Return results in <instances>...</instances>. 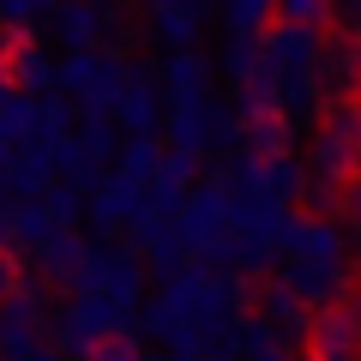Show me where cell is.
Here are the masks:
<instances>
[{
    "instance_id": "6da1fadb",
    "label": "cell",
    "mask_w": 361,
    "mask_h": 361,
    "mask_svg": "<svg viewBox=\"0 0 361 361\" xmlns=\"http://www.w3.org/2000/svg\"><path fill=\"white\" fill-rule=\"evenodd\" d=\"M133 54H103V49H73L66 61H54V90L66 103H78V115H115V97L127 85Z\"/></svg>"
},
{
    "instance_id": "7a4b0ae2",
    "label": "cell",
    "mask_w": 361,
    "mask_h": 361,
    "mask_svg": "<svg viewBox=\"0 0 361 361\" xmlns=\"http://www.w3.org/2000/svg\"><path fill=\"white\" fill-rule=\"evenodd\" d=\"M66 295H103V301H115V307H139V301H145V265H139V253L109 247V241H85V259H78Z\"/></svg>"
},
{
    "instance_id": "3957f363",
    "label": "cell",
    "mask_w": 361,
    "mask_h": 361,
    "mask_svg": "<svg viewBox=\"0 0 361 361\" xmlns=\"http://www.w3.org/2000/svg\"><path fill=\"white\" fill-rule=\"evenodd\" d=\"M37 349H49V283L18 277L0 307V361H30Z\"/></svg>"
},
{
    "instance_id": "277c9868",
    "label": "cell",
    "mask_w": 361,
    "mask_h": 361,
    "mask_svg": "<svg viewBox=\"0 0 361 361\" xmlns=\"http://www.w3.org/2000/svg\"><path fill=\"white\" fill-rule=\"evenodd\" d=\"M169 229H175V241L187 247V259H199L223 229H229V187H223L217 175L193 180V187L180 193V205H175V217H169Z\"/></svg>"
},
{
    "instance_id": "5b68a950",
    "label": "cell",
    "mask_w": 361,
    "mask_h": 361,
    "mask_svg": "<svg viewBox=\"0 0 361 361\" xmlns=\"http://www.w3.org/2000/svg\"><path fill=\"white\" fill-rule=\"evenodd\" d=\"M319 37H325V30L265 25V30H259V73H265L271 85H289V78H313V61H319Z\"/></svg>"
},
{
    "instance_id": "8992f818",
    "label": "cell",
    "mask_w": 361,
    "mask_h": 361,
    "mask_svg": "<svg viewBox=\"0 0 361 361\" xmlns=\"http://www.w3.org/2000/svg\"><path fill=\"white\" fill-rule=\"evenodd\" d=\"M151 78H157L163 109H193V103H211V97H217V66L199 49H175L169 61L151 66Z\"/></svg>"
},
{
    "instance_id": "52a82bcc",
    "label": "cell",
    "mask_w": 361,
    "mask_h": 361,
    "mask_svg": "<svg viewBox=\"0 0 361 361\" xmlns=\"http://www.w3.org/2000/svg\"><path fill=\"white\" fill-rule=\"evenodd\" d=\"M301 343H313V349H307L313 361H355V349H361L355 301L337 295V301H325V307H313V313H307V337H301Z\"/></svg>"
},
{
    "instance_id": "ba28073f",
    "label": "cell",
    "mask_w": 361,
    "mask_h": 361,
    "mask_svg": "<svg viewBox=\"0 0 361 361\" xmlns=\"http://www.w3.org/2000/svg\"><path fill=\"white\" fill-rule=\"evenodd\" d=\"M277 283L301 301V307H325V301L349 295V259H277Z\"/></svg>"
},
{
    "instance_id": "9c48e42d",
    "label": "cell",
    "mask_w": 361,
    "mask_h": 361,
    "mask_svg": "<svg viewBox=\"0 0 361 361\" xmlns=\"http://www.w3.org/2000/svg\"><path fill=\"white\" fill-rule=\"evenodd\" d=\"M109 121H115V133H127V139H157V133H163V97H157L151 66H127V85H121Z\"/></svg>"
},
{
    "instance_id": "30bf717a",
    "label": "cell",
    "mask_w": 361,
    "mask_h": 361,
    "mask_svg": "<svg viewBox=\"0 0 361 361\" xmlns=\"http://www.w3.org/2000/svg\"><path fill=\"white\" fill-rule=\"evenodd\" d=\"M139 205H145V187H139V180H127L121 169H109V175L85 193V211H78V217H85L90 229H97V235L109 241V235H121V229H127V217H133Z\"/></svg>"
},
{
    "instance_id": "8fae6325",
    "label": "cell",
    "mask_w": 361,
    "mask_h": 361,
    "mask_svg": "<svg viewBox=\"0 0 361 361\" xmlns=\"http://www.w3.org/2000/svg\"><path fill=\"white\" fill-rule=\"evenodd\" d=\"M205 25H211V0H145V30H151L169 54L199 49Z\"/></svg>"
},
{
    "instance_id": "7c38bea8",
    "label": "cell",
    "mask_w": 361,
    "mask_h": 361,
    "mask_svg": "<svg viewBox=\"0 0 361 361\" xmlns=\"http://www.w3.org/2000/svg\"><path fill=\"white\" fill-rule=\"evenodd\" d=\"M49 151H6L0 157V205H37L49 193Z\"/></svg>"
},
{
    "instance_id": "4fadbf2b",
    "label": "cell",
    "mask_w": 361,
    "mask_h": 361,
    "mask_svg": "<svg viewBox=\"0 0 361 361\" xmlns=\"http://www.w3.org/2000/svg\"><path fill=\"white\" fill-rule=\"evenodd\" d=\"M355 145L361 139H343V133H313V157L301 163L307 180H319L331 193H349V180H355Z\"/></svg>"
},
{
    "instance_id": "5bb4252c",
    "label": "cell",
    "mask_w": 361,
    "mask_h": 361,
    "mask_svg": "<svg viewBox=\"0 0 361 361\" xmlns=\"http://www.w3.org/2000/svg\"><path fill=\"white\" fill-rule=\"evenodd\" d=\"M49 25H54V42H61L66 54L97 49V42H103V0H61L49 13Z\"/></svg>"
},
{
    "instance_id": "9a60e30c",
    "label": "cell",
    "mask_w": 361,
    "mask_h": 361,
    "mask_svg": "<svg viewBox=\"0 0 361 361\" xmlns=\"http://www.w3.org/2000/svg\"><path fill=\"white\" fill-rule=\"evenodd\" d=\"M313 85H319V97H349V85H355V37H349V30H337V37H319Z\"/></svg>"
},
{
    "instance_id": "2e32d148",
    "label": "cell",
    "mask_w": 361,
    "mask_h": 361,
    "mask_svg": "<svg viewBox=\"0 0 361 361\" xmlns=\"http://www.w3.org/2000/svg\"><path fill=\"white\" fill-rule=\"evenodd\" d=\"M283 259H349V241H343V229L337 223H325V217H295V229H289V241H283Z\"/></svg>"
},
{
    "instance_id": "e0dca14e",
    "label": "cell",
    "mask_w": 361,
    "mask_h": 361,
    "mask_svg": "<svg viewBox=\"0 0 361 361\" xmlns=\"http://www.w3.org/2000/svg\"><path fill=\"white\" fill-rule=\"evenodd\" d=\"M157 139H169V151H180V157H205L211 151V103L163 109V133Z\"/></svg>"
},
{
    "instance_id": "ac0fdd59",
    "label": "cell",
    "mask_w": 361,
    "mask_h": 361,
    "mask_svg": "<svg viewBox=\"0 0 361 361\" xmlns=\"http://www.w3.org/2000/svg\"><path fill=\"white\" fill-rule=\"evenodd\" d=\"M30 259H37L42 283H61L66 289V283H73V271H78V259H85V235H78V229H54Z\"/></svg>"
},
{
    "instance_id": "d6986e66",
    "label": "cell",
    "mask_w": 361,
    "mask_h": 361,
    "mask_svg": "<svg viewBox=\"0 0 361 361\" xmlns=\"http://www.w3.org/2000/svg\"><path fill=\"white\" fill-rule=\"evenodd\" d=\"M6 66V78H13V90H25V97H49L54 90V54L42 49V42H30V49H18Z\"/></svg>"
},
{
    "instance_id": "ffe728a7",
    "label": "cell",
    "mask_w": 361,
    "mask_h": 361,
    "mask_svg": "<svg viewBox=\"0 0 361 361\" xmlns=\"http://www.w3.org/2000/svg\"><path fill=\"white\" fill-rule=\"evenodd\" d=\"M73 127H78V109L66 103L61 90H49V97H37V151H49V145L73 139Z\"/></svg>"
},
{
    "instance_id": "44dd1931",
    "label": "cell",
    "mask_w": 361,
    "mask_h": 361,
    "mask_svg": "<svg viewBox=\"0 0 361 361\" xmlns=\"http://www.w3.org/2000/svg\"><path fill=\"white\" fill-rule=\"evenodd\" d=\"M49 235H54V217H49L42 205H6V247H25V253H37Z\"/></svg>"
},
{
    "instance_id": "7402d4cb",
    "label": "cell",
    "mask_w": 361,
    "mask_h": 361,
    "mask_svg": "<svg viewBox=\"0 0 361 361\" xmlns=\"http://www.w3.org/2000/svg\"><path fill=\"white\" fill-rule=\"evenodd\" d=\"M211 66H217V78H229V85L241 90L247 78L259 73V37H235V30H229V42H223V54Z\"/></svg>"
},
{
    "instance_id": "603a6c76",
    "label": "cell",
    "mask_w": 361,
    "mask_h": 361,
    "mask_svg": "<svg viewBox=\"0 0 361 361\" xmlns=\"http://www.w3.org/2000/svg\"><path fill=\"white\" fill-rule=\"evenodd\" d=\"M115 157H121V175L145 187V180L157 175V163H163V139H121Z\"/></svg>"
},
{
    "instance_id": "cb8c5ba5",
    "label": "cell",
    "mask_w": 361,
    "mask_h": 361,
    "mask_svg": "<svg viewBox=\"0 0 361 361\" xmlns=\"http://www.w3.org/2000/svg\"><path fill=\"white\" fill-rule=\"evenodd\" d=\"M37 205L54 217V229H73V223H78V211H85V193H78L73 180H49V193H42Z\"/></svg>"
},
{
    "instance_id": "d4e9b609",
    "label": "cell",
    "mask_w": 361,
    "mask_h": 361,
    "mask_svg": "<svg viewBox=\"0 0 361 361\" xmlns=\"http://www.w3.org/2000/svg\"><path fill=\"white\" fill-rule=\"evenodd\" d=\"M223 25L235 37H259L271 25V0H223Z\"/></svg>"
},
{
    "instance_id": "484cf974",
    "label": "cell",
    "mask_w": 361,
    "mask_h": 361,
    "mask_svg": "<svg viewBox=\"0 0 361 361\" xmlns=\"http://www.w3.org/2000/svg\"><path fill=\"white\" fill-rule=\"evenodd\" d=\"M139 265H145V277L169 283V277H175V271L187 265V247H180V241H175V229H169V235H163L157 247H145V259H139Z\"/></svg>"
},
{
    "instance_id": "4316f807",
    "label": "cell",
    "mask_w": 361,
    "mask_h": 361,
    "mask_svg": "<svg viewBox=\"0 0 361 361\" xmlns=\"http://www.w3.org/2000/svg\"><path fill=\"white\" fill-rule=\"evenodd\" d=\"M277 25H301V30H325V0H271Z\"/></svg>"
},
{
    "instance_id": "83f0119b",
    "label": "cell",
    "mask_w": 361,
    "mask_h": 361,
    "mask_svg": "<svg viewBox=\"0 0 361 361\" xmlns=\"http://www.w3.org/2000/svg\"><path fill=\"white\" fill-rule=\"evenodd\" d=\"M139 355H145V343L133 331H109V337H97L85 349V361H139Z\"/></svg>"
},
{
    "instance_id": "f1b7e54d",
    "label": "cell",
    "mask_w": 361,
    "mask_h": 361,
    "mask_svg": "<svg viewBox=\"0 0 361 361\" xmlns=\"http://www.w3.org/2000/svg\"><path fill=\"white\" fill-rule=\"evenodd\" d=\"M211 151H235V109L211 97Z\"/></svg>"
},
{
    "instance_id": "f546056e",
    "label": "cell",
    "mask_w": 361,
    "mask_h": 361,
    "mask_svg": "<svg viewBox=\"0 0 361 361\" xmlns=\"http://www.w3.org/2000/svg\"><path fill=\"white\" fill-rule=\"evenodd\" d=\"M325 18H331L337 30H355V18H361V0H325Z\"/></svg>"
},
{
    "instance_id": "4dcf8cb0",
    "label": "cell",
    "mask_w": 361,
    "mask_h": 361,
    "mask_svg": "<svg viewBox=\"0 0 361 361\" xmlns=\"http://www.w3.org/2000/svg\"><path fill=\"white\" fill-rule=\"evenodd\" d=\"M18 277H25V259H18V253H6V247H0V301L13 295V283H18Z\"/></svg>"
},
{
    "instance_id": "1f68e13d",
    "label": "cell",
    "mask_w": 361,
    "mask_h": 361,
    "mask_svg": "<svg viewBox=\"0 0 361 361\" xmlns=\"http://www.w3.org/2000/svg\"><path fill=\"white\" fill-rule=\"evenodd\" d=\"M235 361H295V355H289V343H283V337H271V343H259V349H241Z\"/></svg>"
},
{
    "instance_id": "d6a6232c",
    "label": "cell",
    "mask_w": 361,
    "mask_h": 361,
    "mask_svg": "<svg viewBox=\"0 0 361 361\" xmlns=\"http://www.w3.org/2000/svg\"><path fill=\"white\" fill-rule=\"evenodd\" d=\"M30 361H61V355H54V349H37V355H30Z\"/></svg>"
},
{
    "instance_id": "836d02e7",
    "label": "cell",
    "mask_w": 361,
    "mask_h": 361,
    "mask_svg": "<svg viewBox=\"0 0 361 361\" xmlns=\"http://www.w3.org/2000/svg\"><path fill=\"white\" fill-rule=\"evenodd\" d=\"M6 90H13V78H6V66H0V97H6Z\"/></svg>"
},
{
    "instance_id": "e575fe53",
    "label": "cell",
    "mask_w": 361,
    "mask_h": 361,
    "mask_svg": "<svg viewBox=\"0 0 361 361\" xmlns=\"http://www.w3.org/2000/svg\"><path fill=\"white\" fill-rule=\"evenodd\" d=\"M0 247H6V205H0Z\"/></svg>"
},
{
    "instance_id": "d590c367",
    "label": "cell",
    "mask_w": 361,
    "mask_h": 361,
    "mask_svg": "<svg viewBox=\"0 0 361 361\" xmlns=\"http://www.w3.org/2000/svg\"><path fill=\"white\" fill-rule=\"evenodd\" d=\"M0 157H6V139H0Z\"/></svg>"
},
{
    "instance_id": "8d00e7d4",
    "label": "cell",
    "mask_w": 361,
    "mask_h": 361,
    "mask_svg": "<svg viewBox=\"0 0 361 361\" xmlns=\"http://www.w3.org/2000/svg\"><path fill=\"white\" fill-rule=\"evenodd\" d=\"M295 361H313V355H295Z\"/></svg>"
}]
</instances>
